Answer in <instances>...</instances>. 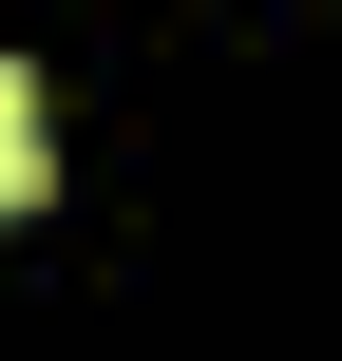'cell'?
Masks as SVG:
<instances>
[{
	"label": "cell",
	"mask_w": 342,
	"mask_h": 361,
	"mask_svg": "<svg viewBox=\"0 0 342 361\" xmlns=\"http://www.w3.org/2000/svg\"><path fill=\"white\" fill-rule=\"evenodd\" d=\"M0 209H38V76L0 57Z\"/></svg>",
	"instance_id": "1"
}]
</instances>
